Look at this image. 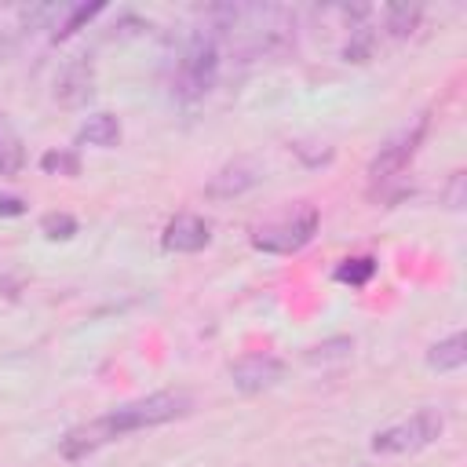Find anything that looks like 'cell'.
I'll return each mask as SVG.
<instances>
[{
  "label": "cell",
  "instance_id": "cell-16",
  "mask_svg": "<svg viewBox=\"0 0 467 467\" xmlns=\"http://www.w3.org/2000/svg\"><path fill=\"white\" fill-rule=\"evenodd\" d=\"M372 274H376V259H372V255H354V259H343V263L336 266V281L354 285V288L368 285Z\"/></svg>",
  "mask_w": 467,
  "mask_h": 467
},
{
  "label": "cell",
  "instance_id": "cell-9",
  "mask_svg": "<svg viewBox=\"0 0 467 467\" xmlns=\"http://www.w3.org/2000/svg\"><path fill=\"white\" fill-rule=\"evenodd\" d=\"M259 164L248 161V157H237L230 164H223L208 182H204V193L215 197V201H230V197H241L244 190H252L259 182Z\"/></svg>",
  "mask_w": 467,
  "mask_h": 467
},
{
  "label": "cell",
  "instance_id": "cell-13",
  "mask_svg": "<svg viewBox=\"0 0 467 467\" xmlns=\"http://www.w3.org/2000/svg\"><path fill=\"white\" fill-rule=\"evenodd\" d=\"M26 164V150H22V139L15 131V124L0 113V179H11L18 175Z\"/></svg>",
  "mask_w": 467,
  "mask_h": 467
},
{
  "label": "cell",
  "instance_id": "cell-11",
  "mask_svg": "<svg viewBox=\"0 0 467 467\" xmlns=\"http://www.w3.org/2000/svg\"><path fill=\"white\" fill-rule=\"evenodd\" d=\"M427 365L434 372H456V368H463L467 365V336L463 332H452L449 339L434 343L427 350Z\"/></svg>",
  "mask_w": 467,
  "mask_h": 467
},
{
  "label": "cell",
  "instance_id": "cell-10",
  "mask_svg": "<svg viewBox=\"0 0 467 467\" xmlns=\"http://www.w3.org/2000/svg\"><path fill=\"white\" fill-rule=\"evenodd\" d=\"M208 241H212V226L193 212H182L164 226V248L168 252H201Z\"/></svg>",
  "mask_w": 467,
  "mask_h": 467
},
{
  "label": "cell",
  "instance_id": "cell-1",
  "mask_svg": "<svg viewBox=\"0 0 467 467\" xmlns=\"http://www.w3.org/2000/svg\"><path fill=\"white\" fill-rule=\"evenodd\" d=\"M208 18L241 58H281L296 47V11L285 4H223Z\"/></svg>",
  "mask_w": 467,
  "mask_h": 467
},
{
  "label": "cell",
  "instance_id": "cell-6",
  "mask_svg": "<svg viewBox=\"0 0 467 467\" xmlns=\"http://www.w3.org/2000/svg\"><path fill=\"white\" fill-rule=\"evenodd\" d=\"M441 427H445V420H441L438 409H420V412H412L405 423H394V427H387V431H376V434H372V452L390 456V452H416V449H427V445L441 434Z\"/></svg>",
  "mask_w": 467,
  "mask_h": 467
},
{
  "label": "cell",
  "instance_id": "cell-2",
  "mask_svg": "<svg viewBox=\"0 0 467 467\" xmlns=\"http://www.w3.org/2000/svg\"><path fill=\"white\" fill-rule=\"evenodd\" d=\"M186 409H190V394H179V390H161V394L128 401V405H120V409H113V412H106V416L84 423V427H73V431L62 438L58 452H62L66 460H84L88 452L109 445L113 438L131 434V431H142V427L168 423V420L182 416Z\"/></svg>",
  "mask_w": 467,
  "mask_h": 467
},
{
  "label": "cell",
  "instance_id": "cell-19",
  "mask_svg": "<svg viewBox=\"0 0 467 467\" xmlns=\"http://www.w3.org/2000/svg\"><path fill=\"white\" fill-rule=\"evenodd\" d=\"M40 234L51 237V241H69V237L77 234V219H73L69 212H47V215L40 219Z\"/></svg>",
  "mask_w": 467,
  "mask_h": 467
},
{
  "label": "cell",
  "instance_id": "cell-21",
  "mask_svg": "<svg viewBox=\"0 0 467 467\" xmlns=\"http://www.w3.org/2000/svg\"><path fill=\"white\" fill-rule=\"evenodd\" d=\"M26 212V201L15 197V193H0V219H15Z\"/></svg>",
  "mask_w": 467,
  "mask_h": 467
},
{
  "label": "cell",
  "instance_id": "cell-4",
  "mask_svg": "<svg viewBox=\"0 0 467 467\" xmlns=\"http://www.w3.org/2000/svg\"><path fill=\"white\" fill-rule=\"evenodd\" d=\"M314 234H317V208L299 204V208H292V212H285V215L255 226L252 244L259 252H270V255H292L303 244H310Z\"/></svg>",
  "mask_w": 467,
  "mask_h": 467
},
{
  "label": "cell",
  "instance_id": "cell-18",
  "mask_svg": "<svg viewBox=\"0 0 467 467\" xmlns=\"http://www.w3.org/2000/svg\"><path fill=\"white\" fill-rule=\"evenodd\" d=\"M350 350H354V339H350V336H336V339H325V343L310 347V350H306V361H310V365H317V361H339V358H347Z\"/></svg>",
  "mask_w": 467,
  "mask_h": 467
},
{
  "label": "cell",
  "instance_id": "cell-14",
  "mask_svg": "<svg viewBox=\"0 0 467 467\" xmlns=\"http://www.w3.org/2000/svg\"><path fill=\"white\" fill-rule=\"evenodd\" d=\"M102 7H106V4H73V7H66L51 36H55V40H66V36H73V33H77L80 26H88V22H91V18H95Z\"/></svg>",
  "mask_w": 467,
  "mask_h": 467
},
{
  "label": "cell",
  "instance_id": "cell-12",
  "mask_svg": "<svg viewBox=\"0 0 467 467\" xmlns=\"http://www.w3.org/2000/svg\"><path fill=\"white\" fill-rule=\"evenodd\" d=\"M77 139H80V142H88V146L109 150V146H117V142H120V120H117L113 113H95V117H88V120L80 124Z\"/></svg>",
  "mask_w": 467,
  "mask_h": 467
},
{
  "label": "cell",
  "instance_id": "cell-8",
  "mask_svg": "<svg viewBox=\"0 0 467 467\" xmlns=\"http://www.w3.org/2000/svg\"><path fill=\"white\" fill-rule=\"evenodd\" d=\"M95 95V66L88 58H73L58 69L55 77V102L66 106V109H77L84 106L88 99Z\"/></svg>",
  "mask_w": 467,
  "mask_h": 467
},
{
  "label": "cell",
  "instance_id": "cell-15",
  "mask_svg": "<svg viewBox=\"0 0 467 467\" xmlns=\"http://www.w3.org/2000/svg\"><path fill=\"white\" fill-rule=\"evenodd\" d=\"M420 7L416 4H390L387 11H383V18H387V33L390 36H409L416 26H420Z\"/></svg>",
  "mask_w": 467,
  "mask_h": 467
},
{
  "label": "cell",
  "instance_id": "cell-5",
  "mask_svg": "<svg viewBox=\"0 0 467 467\" xmlns=\"http://www.w3.org/2000/svg\"><path fill=\"white\" fill-rule=\"evenodd\" d=\"M423 135H427V117H416L412 124H405L401 131H394V135L379 146V153H376L372 164H368V179H372L376 190H383V186H390V182L401 179V171H405L409 161L416 157Z\"/></svg>",
  "mask_w": 467,
  "mask_h": 467
},
{
  "label": "cell",
  "instance_id": "cell-17",
  "mask_svg": "<svg viewBox=\"0 0 467 467\" xmlns=\"http://www.w3.org/2000/svg\"><path fill=\"white\" fill-rule=\"evenodd\" d=\"M40 168H44L47 175H66V179H73V175H80V157H77L73 150H47V153L40 157Z\"/></svg>",
  "mask_w": 467,
  "mask_h": 467
},
{
  "label": "cell",
  "instance_id": "cell-7",
  "mask_svg": "<svg viewBox=\"0 0 467 467\" xmlns=\"http://www.w3.org/2000/svg\"><path fill=\"white\" fill-rule=\"evenodd\" d=\"M281 376H285V361L277 354H244L230 365V379L241 394H259L274 387Z\"/></svg>",
  "mask_w": 467,
  "mask_h": 467
},
{
  "label": "cell",
  "instance_id": "cell-20",
  "mask_svg": "<svg viewBox=\"0 0 467 467\" xmlns=\"http://www.w3.org/2000/svg\"><path fill=\"white\" fill-rule=\"evenodd\" d=\"M441 201H445L449 208H463V171H452V179H449Z\"/></svg>",
  "mask_w": 467,
  "mask_h": 467
},
{
  "label": "cell",
  "instance_id": "cell-3",
  "mask_svg": "<svg viewBox=\"0 0 467 467\" xmlns=\"http://www.w3.org/2000/svg\"><path fill=\"white\" fill-rule=\"evenodd\" d=\"M215 77H219V36L212 29H193L179 51L171 91L182 102H197L215 88Z\"/></svg>",
  "mask_w": 467,
  "mask_h": 467
}]
</instances>
